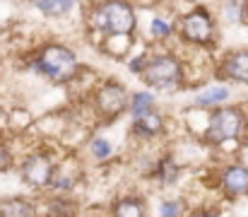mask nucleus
Segmentation results:
<instances>
[{"instance_id": "12", "label": "nucleus", "mask_w": 248, "mask_h": 217, "mask_svg": "<svg viewBox=\"0 0 248 217\" xmlns=\"http://www.w3.org/2000/svg\"><path fill=\"white\" fill-rule=\"evenodd\" d=\"M229 99H232V87L227 82H212V84L200 87L193 94V109L210 111V109H217L222 104H229Z\"/></svg>"}, {"instance_id": "13", "label": "nucleus", "mask_w": 248, "mask_h": 217, "mask_svg": "<svg viewBox=\"0 0 248 217\" xmlns=\"http://www.w3.org/2000/svg\"><path fill=\"white\" fill-rule=\"evenodd\" d=\"M99 46H101V51L108 58L125 61L130 56L133 46H135V36H130V34H108V36H101L99 39Z\"/></svg>"}, {"instance_id": "24", "label": "nucleus", "mask_w": 248, "mask_h": 217, "mask_svg": "<svg viewBox=\"0 0 248 217\" xmlns=\"http://www.w3.org/2000/svg\"><path fill=\"white\" fill-rule=\"evenodd\" d=\"M147 53L150 51H140V53H135V56H128L125 58V68L130 75H140L142 68H145V61H147Z\"/></svg>"}, {"instance_id": "25", "label": "nucleus", "mask_w": 248, "mask_h": 217, "mask_svg": "<svg viewBox=\"0 0 248 217\" xmlns=\"http://www.w3.org/2000/svg\"><path fill=\"white\" fill-rule=\"evenodd\" d=\"M12 167H15V154H12V150L5 143H0V174H2V171H10Z\"/></svg>"}, {"instance_id": "14", "label": "nucleus", "mask_w": 248, "mask_h": 217, "mask_svg": "<svg viewBox=\"0 0 248 217\" xmlns=\"http://www.w3.org/2000/svg\"><path fill=\"white\" fill-rule=\"evenodd\" d=\"M31 5L46 19H63L78 10L80 0H31Z\"/></svg>"}, {"instance_id": "26", "label": "nucleus", "mask_w": 248, "mask_h": 217, "mask_svg": "<svg viewBox=\"0 0 248 217\" xmlns=\"http://www.w3.org/2000/svg\"><path fill=\"white\" fill-rule=\"evenodd\" d=\"M188 217H219L215 210H195V213H190Z\"/></svg>"}, {"instance_id": "19", "label": "nucleus", "mask_w": 248, "mask_h": 217, "mask_svg": "<svg viewBox=\"0 0 248 217\" xmlns=\"http://www.w3.org/2000/svg\"><path fill=\"white\" fill-rule=\"evenodd\" d=\"M0 217H36V205L27 198H0Z\"/></svg>"}, {"instance_id": "4", "label": "nucleus", "mask_w": 248, "mask_h": 217, "mask_svg": "<svg viewBox=\"0 0 248 217\" xmlns=\"http://www.w3.org/2000/svg\"><path fill=\"white\" fill-rule=\"evenodd\" d=\"M138 77L152 92H176L186 84V66L173 51H150Z\"/></svg>"}, {"instance_id": "16", "label": "nucleus", "mask_w": 248, "mask_h": 217, "mask_svg": "<svg viewBox=\"0 0 248 217\" xmlns=\"http://www.w3.org/2000/svg\"><path fill=\"white\" fill-rule=\"evenodd\" d=\"M152 176L159 181V186H166V188L178 184V179H181V167H178V162L173 159V154H164V157L157 159V164H155V169H152Z\"/></svg>"}, {"instance_id": "6", "label": "nucleus", "mask_w": 248, "mask_h": 217, "mask_svg": "<svg viewBox=\"0 0 248 217\" xmlns=\"http://www.w3.org/2000/svg\"><path fill=\"white\" fill-rule=\"evenodd\" d=\"M128 87L116 80V77H108L104 82H99V87L94 89L92 94V104H94V111L104 118V121H118L125 111H128Z\"/></svg>"}, {"instance_id": "5", "label": "nucleus", "mask_w": 248, "mask_h": 217, "mask_svg": "<svg viewBox=\"0 0 248 217\" xmlns=\"http://www.w3.org/2000/svg\"><path fill=\"white\" fill-rule=\"evenodd\" d=\"M176 36L193 49H212L219 36V22L212 7L193 5L176 19Z\"/></svg>"}, {"instance_id": "1", "label": "nucleus", "mask_w": 248, "mask_h": 217, "mask_svg": "<svg viewBox=\"0 0 248 217\" xmlns=\"http://www.w3.org/2000/svg\"><path fill=\"white\" fill-rule=\"evenodd\" d=\"M29 68L36 75H41L46 82L63 87V84H73L80 77L82 61L73 46L63 41H46L36 51H31Z\"/></svg>"}, {"instance_id": "2", "label": "nucleus", "mask_w": 248, "mask_h": 217, "mask_svg": "<svg viewBox=\"0 0 248 217\" xmlns=\"http://www.w3.org/2000/svg\"><path fill=\"white\" fill-rule=\"evenodd\" d=\"M248 138V111L241 104H222L210 109L200 140L210 147H227L229 143H241Z\"/></svg>"}, {"instance_id": "17", "label": "nucleus", "mask_w": 248, "mask_h": 217, "mask_svg": "<svg viewBox=\"0 0 248 217\" xmlns=\"http://www.w3.org/2000/svg\"><path fill=\"white\" fill-rule=\"evenodd\" d=\"M111 217H147V205L140 196H121L111 205Z\"/></svg>"}, {"instance_id": "22", "label": "nucleus", "mask_w": 248, "mask_h": 217, "mask_svg": "<svg viewBox=\"0 0 248 217\" xmlns=\"http://www.w3.org/2000/svg\"><path fill=\"white\" fill-rule=\"evenodd\" d=\"M87 152H89V157L94 159V162H108L111 157H113V143L111 140H106V138H101V135H94L89 145H87Z\"/></svg>"}, {"instance_id": "10", "label": "nucleus", "mask_w": 248, "mask_h": 217, "mask_svg": "<svg viewBox=\"0 0 248 217\" xmlns=\"http://www.w3.org/2000/svg\"><path fill=\"white\" fill-rule=\"evenodd\" d=\"M80 179H82V164L78 162V157L70 154V157L56 162V171H53L48 191H53V193H73L75 186L80 184Z\"/></svg>"}, {"instance_id": "8", "label": "nucleus", "mask_w": 248, "mask_h": 217, "mask_svg": "<svg viewBox=\"0 0 248 217\" xmlns=\"http://www.w3.org/2000/svg\"><path fill=\"white\" fill-rule=\"evenodd\" d=\"M215 75L219 82H234L248 87V49L224 51L215 63Z\"/></svg>"}, {"instance_id": "15", "label": "nucleus", "mask_w": 248, "mask_h": 217, "mask_svg": "<svg viewBox=\"0 0 248 217\" xmlns=\"http://www.w3.org/2000/svg\"><path fill=\"white\" fill-rule=\"evenodd\" d=\"M78 203L75 198H70V193H53L46 200L44 217H78Z\"/></svg>"}, {"instance_id": "27", "label": "nucleus", "mask_w": 248, "mask_h": 217, "mask_svg": "<svg viewBox=\"0 0 248 217\" xmlns=\"http://www.w3.org/2000/svg\"><path fill=\"white\" fill-rule=\"evenodd\" d=\"M234 217H246V215H234Z\"/></svg>"}, {"instance_id": "18", "label": "nucleus", "mask_w": 248, "mask_h": 217, "mask_svg": "<svg viewBox=\"0 0 248 217\" xmlns=\"http://www.w3.org/2000/svg\"><path fill=\"white\" fill-rule=\"evenodd\" d=\"M217 22L224 24H248V0H224Z\"/></svg>"}, {"instance_id": "21", "label": "nucleus", "mask_w": 248, "mask_h": 217, "mask_svg": "<svg viewBox=\"0 0 248 217\" xmlns=\"http://www.w3.org/2000/svg\"><path fill=\"white\" fill-rule=\"evenodd\" d=\"M157 106V97H155V92L152 89H138V92H130V97H128V116L130 118H135V116H140V114H145V111H150V109H155Z\"/></svg>"}, {"instance_id": "7", "label": "nucleus", "mask_w": 248, "mask_h": 217, "mask_svg": "<svg viewBox=\"0 0 248 217\" xmlns=\"http://www.w3.org/2000/svg\"><path fill=\"white\" fill-rule=\"evenodd\" d=\"M53 171H56V157L46 150H36V152H29L22 164H19V176L22 181L34 188V191H48L51 186V179H53Z\"/></svg>"}, {"instance_id": "3", "label": "nucleus", "mask_w": 248, "mask_h": 217, "mask_svg": "<svg viewBox=\"0 0 248 217\" xmlns=\"http://www.w3.org/2000/svg\"><path fill=\"white\" fill-rule=\"evenodd\" d=\"M87 24L99 36L108 34H130L138 32V10L130 0H94L87 10Z\"/></svg>"}, {"instance_id": "9", "label": "nucleus", "mask_w": 248, "mask_h": 217, "mask_svg": "<svg viewBox=\"0 0 248 217\" xmlns=\"http://www.w3.org/2000/svg\"><path fill=\"white\" fill-rule=\"evenodd\" d=\"M217 186L227 198H246L248 196V164L227 162L217 169Z\"/></svg>"}, {"instance_id": "20", "label": "nucleus", "mask_w": 248, "mask_h": 217, "mask_svg": "<svg viewBox=\"0 0 248 217\" xmlns=\"http://www.w3.org/2000/svg\"><path fill=\"white\" fill-rule=\"evenodd\" d=\"M147 34H150L152 41L166 44L169 39L176 36V19H171V17H166V15H155V17L150 19Z\"/></svg>"}, {"instance_id": "11", "label": "nucleus", "mask_w": 248, "mask_h": 217, "mask_svg": "<svg viewBox=\"0 0 248 217\" xmlns=\"http://www.w3.org/2000/svg\"><path fill=\"white\" fill-rule=\"evenodd\" d=\"M164 131H166V118L157 106L145 111V114H140V116H135V118H130V133L138 140H142V143L157 140L159 135H164Z\"/></svg>"}, {"instance_id": "23", "label": "nucleus", "mask_w": 248, "mask_h": 217, "mask_svg": "<svg viewBox=\"0 0 248 217\" xmlns=\"http://www.w3.org/2000/svg\"><path fill=\"white\" fill-rule=\"evenodd\" d=\"M183 213V200L178 198H164L157 208V217H186Z\"/></svg>"}]
</instances>
